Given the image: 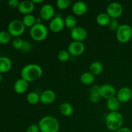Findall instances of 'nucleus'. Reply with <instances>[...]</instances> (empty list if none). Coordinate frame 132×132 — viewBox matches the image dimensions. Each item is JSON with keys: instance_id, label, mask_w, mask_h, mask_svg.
I'll use <instances>...</instances> for the list:
<instances>
[{"instance_id": "1", "label": "nucleus", "mask_w": 132, "mask_h": 132, "mask_svg": "<svg viewBox=\"0 0 132 132\" xmlns=\"http://www.w3.org/2000/svg\"><path fill=\"white\" fill-rule=\"evenodd\" d=\"M43 70L41 66L37 64H28L25 65L21 71V78L28 82L37 81L42 76Z\"/></svg>"}, {"instance_id": "2", "label": "nucleus", "mask_w": 132, "mask_h": 132, "mask_svg": "<svg viewBox=\"0 0 132 132\" xmlns=\"http://www.w3.org/2000/svg\"><path fill=\"white\" fill-rule=\"evenodd\" d=\"M38 126L41 132H58L60 128L58 120L51 116L42 117L39 121Z\"/></svg>"}, {"instance_id": "3", "label": "nucleus", "mask_w": 132, "mask_h": 132, "mask_svg": "<svg viewBox=\"0 0 132 132\" xmlns=\"http://www.w3.org/2000/svg\"><path fill=\"white\" fill-rule=\"evenodd\" d=\"M123 122V116L118 112H110L106 117V126L108 130L116 132L121 128Z\"/></svg>"}, {"instance_id": "4", "label": "nucleus", "mask_w": 132, "mask_h": 132, "mask_svg": "<svg viewBox=\"0 0 132 132\" xmlns=\"http://www.w3.org/2000/svg\"><path fill=\"white\" fill-rule=\"evenodd\" d=\"M30 34L34 41H43L47 37L48 31V28L44 24L36 23L30 28Z\"/></svg>"}, {"instance_id": "5", "label": "nucleus", "mask_w": 132, "mask_h": 132, "mask_svg": "<svg viewBox=\"0 0 132 132\" xmlns=\"http://www.w3.org/2000/svg\"><path fill=\"white\" fill-rule=\"evenodd\" d=\"M116 37L121 43H128L132 37V28L129 24H122L116 31Z\"/></svg>"}, {"instance_id": "6", "label": "nucleus", "mask_w": 132, "mask_h": 132, "mask_svg": "<svg viewBox=\"0 0 132 132\" xmlns=\"http://www.w3.org/2000/svg\"><path fill=\"white\" fill-rule=\"evenodd\" d=\"M25 26L23 24V21L20 19H14L9 23L8 26V32L14 37H19L24 33L25 30Z\"/></svg>"}, {"instance_id": "7", "label": "nucleus", "mask_w": 132, "mask_h": 132, "mask_svg": "<svg viewBox=\"0 0 132 132\" xmlns=\"http://www.w3.org/2000/svg\"><path fill=\"white\" fill-rule=\"evenodd\" d=\"M106 13L111 19H117L122 15L123 8L119 3L112 2L107 6Z\"/></svg>"}, {"instance_id": "8", "label": "nucleus", "mask_w": 132, "mask_h": 132, "mask_svg": "<svg viewBox=\"0 0 132 132\" xmlns=\"http://www.w3.org/2000/svg\"><path fill=\"white\" fill-rule=\"evenodd\" d=\"M85 50V46L82 42L73 41L68 47V52L72 56H79L84 53Z\"/></svg>"}, {"instance_id": "9", "label": "nucleus", "mask_w": 132, "mask_h": 132, "mask_svg": "<svg viewBox=\"0 0 132 132\" xmlns=\"http://www.w3.org/2000/svg\"><path fill=\"white\" fill-rule=\"evenodd\" d=\"M39 14L40 18L43 20H52L55 15V9L50 4H46L41 8Z\"/></svg>"}, {"instance_id": "10", "label": "nucleus", "mask_w": 132, "mask_h": 132, "mask_svg": "<svg viewBox=\"0 0 132 132\" xmlns=\"http://www.w3.org/2000/svg\"><path fill=\"white\" fill-rule=\"evenodd\" d=\"M87 31L85 28L81 27H76L71 30L70 36L74 41L82 42L87 37Z\"/></svg>"}, {"instance_id": "11", "label": "nucleus", "mask_w": 132, "mask_h": 132, "mask_svg": "<svg viewBox=\"0 0 132 132\" xmlns=\"http://www.w3.org/2000/svg\"><path fill=\"white\" fill-rule=\"evenodd\" d=\"M99 93L101 96V98L108 99L110 98L116 97V88L112 85L109 84H104L99 87Z\"/></svg>"}, {"instance_id": "12", "label": "nucleus", "mask_w": 132, "mask_h": 132, "mask_svg": "<svg viewBox=\"0 0 132 132\" xmlns=\"http://www.w3.org/2000/svg\"><path fill=\"white\" fill-rule=\"evenodd\" d=\"M65 24L64 20L60 16H56L53 18L49 23V28L54 33H58L63 30Z\"/></svg>"}, {"instance_id": "13", "label": "nucleus", "mask_w": 132, "mask_h": 132, "mask_svg": "<svg viewBox=\"0 0 132 132\" xmlns=\"http://www.w3.org/2000/svg\"><path fill=\"white\" fill-rule=\"evenodd\" d=\"M116 97L121 103H127L131 100L132 97L131 90L127 86L121 88L116 94Z\"/></svg>"}, {"instance_id": "14", "label": "nucleus", "mask_w": 132, "mask_h": 132, "mask_svg": "<svg viewBox=\"0 0 132 132\" xmlns=\"http://www.w3.org/2000/svg\"><path fill=\"white\" fill-rule=\"evenodd\" d=\"M56 99V94L53 90H46L40 95V102L44 104H50Z\"/></svg>"}, {"instance_id": "15", "label": "nucleus", "mask_w": 132, "mask_h": 132, "mask_svg": "<svg viewBox=\"0 0 132 132\" xmlns=\"http://www.w3.org/2000/svg\"><path fill=\"white\" fill-rule=\"evenodd\" d=\"M35 8V5L32 1L25 0L20 2V4L18 7V11L22 14L28 15L31 14V13L34 11Z\"/></svg>"}, {"instance_id": "16", "label": "nucleus", "mask_w": 132, "mask_h": 132, "mask_svg": "<svg viewBox=\"0 0 132 132\" xmlns=\"http://www.w3.org/2000/svg\"><path fill=\"white\" fill-rule=\"evenodd\" d=\"M72 11L76 15H83L87 12L88 6L84 1H77L72 5Z\"/></svg>"}, {"instance_id": "17", "label": "nucleus", "mask_w": 132, "mask_h": 132, "mask_svg": "<svg viewBox=\"0 0 132 132\" xmlns=\"http://www.w3.org/2000/svg\"><path fill=\"white\" fill-rule=\"evenodd\" d=\"M28 88V82L23 79L17 80L14 85V91L18 94H23L27 92Z\"/></svg>"}, {"instance_id": "18", "label": "nucleus", "mask_w": 132, "mask_h": 132, "mask_svg": "<svg viewBox=\"0 0 132 132\" xmlns=\"http://www.w3.org/2000/svg\"><path fill=\"white\" fill-rule=\"evenodd\" d=\"M12 66V61L9 57H0V73H3L9 72L11 70Z\"/></svg>"}, {"instance_id": "19", "label": "nucleus", "mask_w": 132, "mask_h": 132, "mask_svg": "<svg viewBox=\"0 0 132 132\" xmlns=\"http://www.w3.org/2000/svg\"><path fill=\"white\" fill-rule=\"evenodd\" d=\"M100 86L94 85L90 89V101L92 103H97L101 100V96L99 93Z\"/></svg>"}, {"instance_id": "20", "label": "nucleus", "mask_w": 132, "mask_h": 132, "mask_svg": "<svg viewBox=\"0 0 132 132\" xmlns=\"http://www.w3.org/2000/svg\"><path fill=\"white\" fill-rule=\"evenodd\" d=\"M121 105V102L119 101L117 97H113L107 99L106 107L108 110L111 112H117Z\"/></svg>"}, {"instance_id": "21", "label": "nucleus", "mask_w": 132, "mask_h": 132, "mask_svg": "<svg viewBox=\"0 0 132 132\" xmlns=\"http://www.w3.org/2000/svg\"><path fill=\"white\" fill-rule=\"evenodd\" d=\"M59 112L63 116L68 117L73 114V108L71 104L68 103H63L59 106Z\"/></svg>"}, {"instance_id": "22", "label": "nucleus", "mask_w": 132, "mask_h": 132, "mask_svg": "<svg viewBox=\"0 0 132 132\" xmlns=\"http://www.w3.org/2000/svg\"><path fill=\"white\" fill-rule=\"evenodd\" d=\"M103 71V65L101 62L95 61L91 64L90 67V72L94 76L101 74Z\"/></svg>"}, {"instance_id": "23", "label": "nucleus", "mask_w": 132, "mask_h": 132, "mask_svg": "<svg viewBox=\"0 0 132 132\" xmlns=\"http://www.w3.org/2000/svg\"><path fill=\"white\" fill-rule=\"evenodd\" d=\"M95 76L92 73L89 72H85L82 73L80 77V81L83 85H90L95 81Z\"/></svg>"}, {"instance_id": "24", "label": "nucleus", "mask_w": 132, "mask_h": 132, "mask_svg": "<svg viewBox=\"0 0 132 132\" xmlns=\"http://www.w3.org/2000/svg\"><path fill=\"white\" fill-rule=\"evenodd\" d=\"M110 20V17L107 14V13L99 14L96 18V21L97 24L101 27H105V26L108 25Z\"/></svg>"}, {"instance_id": "25", "label": "nucleus", "mask_w": 132, "mask_h": 132, "mask_svg": "<svg viewBox=\"0 0 132 132\" xmlns=\"http://www.w3.org/2000/svg\"><path fill=\"white\" fill-rule=\"evenodd\" d=\"M23 23L25 27L27 28H32L34 25L36 24V18L32 14L25 15L23 18Z\"/></svg>"}, {"instance_id": "26", "label": "nucleus", "mask_w": 132, "mask_h": 132, "mask_svg": "<svg viewBox=\"0 0 132 132\" xmlns=\"http://www.w3.org/2000/svg\"><path fill=\"white\" fill-rule=\"evenodd\" d=\"M77 19L74 15H68L64 19V24L67 28L70 29H73L77 27Z\"/></svg>"}, {"instance_id": "27", "label": "nucleus", "mask_w": 132, "mask_h": 132, "mask_svg": "<svg viewBox=\"0 0 132 132\" xmlns=\"http://www.w3.org/2000/svg\"><path fill=\"white\" fill-rule=\"evenodd\" d=\"M27 100L29 104H36L40 101V95L36 92H31L27 95Z\"/></svg>"}, {"instance_id": "28", "label": "nucleus", "mask_w": 132, "mask_h": 132, "mask_svg": "<svg viewBox=\"0 0 132 132\" xmlns=\"http://www.w3.org/2000/svg\"><path fill=\"white\" fill-rule=\"evenodd\" d=\"M11 35L8 31H1L0 32V44L6 45L9 43L11 40Z\"/></svg>"}, {"instance_id": "29", "label": "nucleus", "mask_w": 132, "mask_h": 132, "mask_svg": "<svg viewBox=\"0 0 132 132\" xmlns=\"http://www.w3.org/2000/svg\"><path fill=\"white\" fill-rule=\"evenodd\" d=\"M58 59L61 62L68 61L70 57V54L68 52V50H61L58 54Z\"/></svg>"}, {"instance_id": "30", "label": "nucleus", "mask_w": 132, "mask_h": 132, "mask_svg": "<svg viewBox=\"0 0 132 132\" xmlns=\"http://www.w3.org/2000/svg\"><path fill=\"white\" fill-rule=\"evenodd\" d=\"M57 6L60 10H65L71 5L70 0H57L56 2Z\"/></svg>"}, {"instance_id": "31", "label": "nucleus", "mask_w": 132, "mask_h": 132, "mask_svg": "<svg viewBox=\"0 0 132 132\" xmlns=\"http://www.w3.org/2000/svg\"><path fill=\"white\" fill-rule=\"evenodd\" d=\"M23 41L24 40L22 39L20 37H15L12 41V46L16 50H21L23 47Z\"/></svg>"}, {"instance_id": "32", "label": "nucleus", "mask_w": 132, "mask_h": 132, "mask_svg": "<svg viewBox=\"0 0 132 132\" xmlns=\"http://www.w3.org/2000/svg\"><path fill=\"white\" fill-rule=\"evenodd\" d=\"M108 26L111 30L117 31L120 25L119 21H117V19H111Z\"/></svg>"}, {"instance_id": "33", "label": "nucleus", "mask_w": 132, "mask_h": 132, "mask_svg": "<svg viewBox=\"0 0 132 132\" xmlns=\"http://www.w3.org/2000/svg\"><path fill=\"white\" fill-rule=\"evenodd\" d=\"M32 50V45L28 42V41H27V40H24L23 41V47L21 48V51L23 52H26L28 53L30 52Z\"/></svg>"}, {"instance_id": "34", "label": "nucleus", "mask_w": 132, "mask_h": 132, "mask_svg": "<svg viewBox=\"0 0 132 132\" xmlns=\"http://www.w3.org/2000/svg\"><path fill=\"white\" fill-rule=\"evenodd\" d=\"M40 130L39 128L38 125H36V124H32V125H30L27 129L26 132H39Z\"/></svg>"}, {"instance_id": "35", "label": "nucleus", "mask_w": 132, "mask_h": 132, "mask_svg": "<svg viewBox=\"0 0 132 132\" xmlns=\"http://www.w3.org/2000/svg\"><path fill=\"white\" fill-rule=\"evenodd\" d=\"M8 3H9V6H10L11 8H13V9L18 8V9L20 2L18 0H9Z\"/></svg>"}, {"instance_id": "36", "label": "nucleus", "mask_w": 132, "mask_h": 132, "mask_svg": "<svg viewBox=\"0 0 132 132\" xmlns=\"http://www.w3.org/2000/svg\"><path fill=\"white\" fill-rule=\"evenodd\" d=\"M116 132H132V131L130 128L127 127H122Z\"/></svg>"}, {"instance_id": "37", "label": "nucleus", "mask_w": 132, "mask_h": 132, "mask_svg": "<svg viewBox=\"0 0 132 132\" xmlns=\"http://www.w3.org/2000/svg\"><path fill=\"white\" fill-rule=\"evenodd\" d=\"M32 2L34 3V4H39V3H41L43 2V0H32Z\"/></svg>"}, {"instance_id": "38", "label": "nucleus", "mask_w": 132, "mask_h": 132, "mask_svg": "<svg viewBox=\"0 0 132 132\" xmlns=\"http://www.w3.org/2000/svg\"><path fill=\"white\" fill-rule=\"evenodd\" d=\"M2 81H3V75L2 73H0V83L2 82Z\"/></svg>"}]
</instances>
